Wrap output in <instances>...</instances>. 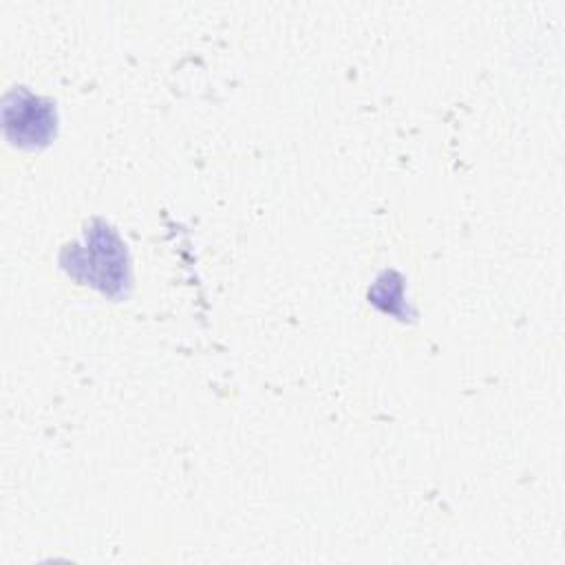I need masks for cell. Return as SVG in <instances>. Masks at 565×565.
<instances>
[{
    "label": "cell",
    "instance_id": "cell-2",
    "mask_svg": "<svg viewBox=\"0 0 565 565\" xmlns=\"http://www.w3.org/2000/svg\"><path fill=\"white\" fill-rule=\"evenodd\" d=\"M4 130L18 146H42L55 132V108L51 102L18 88L4 99Z\"/></svg>",
    "mask_w": 565,
    "mask_h": 565
},
{
    "label": "cell",
    "instance_id": "cell-1",
    "mask_svg": "<svg viewBox=\"0 0 565 565\" xmlns=\"http://www.w3.org/2000/svg\"><path fill=\"white\" fill-rule=\"evenodd\" d=\"M64 267L75 278L88 280V285L110 296L121 294L124 285H128L126 249L117 234L104 223H97V227L86 234L84 245L71 247Z\"/></svg>",
    "mask_w": 565,
    "mask_h": 565
}]
</instances>
